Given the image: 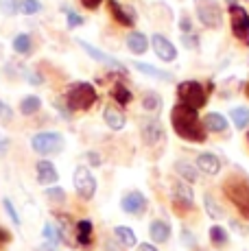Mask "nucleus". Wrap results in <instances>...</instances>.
I'll return each instance as SVG.
<instances>
[{
	"label": "nucleus",
	"mask_w": 249,
	"mask_h": 251,
	"mask_svg": "<svg viewBox=\"0 0 249 251\" xmlns=\"http://www.w3.org/2000/svg\"><path fill=\"white\" fill-rule=\"evenodd\" d=\"M149 234H151V240H155V243H166L171 238V225L166 221L157 219L149 225Z\"/></svg>",
	"instance_id": "aec40b11"
},
{
	"label": "nucleus",
	"mask_w": 249,
	"mask_h": 251,
	"mask_svg": "<svg viewBox=\"0 0 249 251\" xmlns=\"http://www.w3.org/2000/svg\"><path fill=\"white\" fill-rule=\"evenodd\" d=\"M42 234H44L46 243L52 245V247H55V245H59L61 240H64V231H61V227H59V225H55V223H46Z\"/></svg>",
	"instance_id": "393cba45"
},
{
	"label": "nucleus",
	"mask_w": 249,
	"mask_h": 251,
	"mask_svg": "<svg viewBox=\"0 0 249 251\" xmlns=\"http://www.w3.org/2000/svg\"><path fill=\"white\" fill-rule=\"evenodd\" d=\"M20 9L25 16H35V13L42 11V4H40V0H22Z\"/></svg>",
	"instance_id": "2f4dec72"
},
{
	"label": "nucleus",
	"mask_w": 249,
	"mask_h": 251,
	"mask_svg": "<svg viewBox=\"0 0 249 251\" xmlns=\"http://www.w3.org/2000/svg\"><path fill=\"white\" fill-rule=\"evenodd\" d=\"M229 118H232V123L236 129H245L249 125V109L247 107H232Z\"/></svg>",
	"instance_id": "bb28decb"
},
{
	"label": "nucleus",
	"mask_w": 249,
	"mask_h": 251,
	"mask_svg": "<svg viewBox=\"0 0 249 251\" xmlns=\"http://www.w3.org/2000/svg\"><path fill=\"white\" fill-rule=\"evenodd\" d=\"M2 207H4V212L9 214V219L16 223V227H20V223H22V221H20V214L16 212V207H13L11 199H7V197H4V199H2Z\"/></svg>",
	"instance_id": "f704fd0d"
},
{
	"label": "nucleus",
	"mask_w": 249,
	"mask_h": 251,
	"mask_svg": "<svg viewBox=\"0 0 249 251\" xmlns=\"http://www.w3.org/2000/svg\"><path fill=\"white\" fill-rule=\"evenodd\" d=\"M103 118H105V125H107L109 129H114V131H121L124 125H127V118H124V114L121 112V109L112 107V105L103 109Z\"/></svg>",
	"instance_id": "f3484780"
},
{
	"label": "nucleus",
	"mask_w": 249,
	"mask_h": 251,
	"mask_svg": "<svg viewBox=\"0 0 249 251\" xmlns=\"http://www.w3.org/2000/svg\"><path fill=\"white\" fill-rule=\"evenodd\" d=\"M64 11H66V22H68V26L70 28H75V26H81L85 20H83V16H79L76 11H73V9H66L64 7Z\"/></svg>",
	"instance_id": "c9c22d12"
},
{
	"label": "nucleus",
	"mask_w": 249,
	"mask_h": 251,
	"mask_svg": "<svg viewBox=\"0 0 249 251\" xmlns=\"http://www.w3.org/2000/svg\"><path fill=\"white\" fill-rule=\"evenodd\" d=\"M13 118V109L9 107L4 100H0V120H4V123H9V120Z\"/></svg>",
	"instance_id": "4c0bfd02"
},
{
	"label": "nucleus",
	"mask_w": 249,
	"mask_h": 251,
	"mask_svg": "<svg viewBox=\"0 0 249 251\" xmlns=\"http://www.w3.org/2000/svg\"><path fill=\"white\" fill-rule=\"evenodd\" d=\"M127 48L133 52V55H142V52L149 50V40H147L145 33L131 31V33L127 35Z\"/></svg>",
	"instance_id": "a211bd4d"
},
{
	"label": "nucleus",
	"mask_w": 249,
	"mask_h": 251,
	"mask_svg": "<svg viewBox=\"0 0 249 251\" xmlns=\"http://www.w3.org/2000/svg\"><path fill=\"white\" fill-rule=\"evenodd\" d=\"M131 66L147 76H155V79H162V81H173V75H171V72H164V70L155 68V66H151V64H145V61H133Z\"/></svg>",
	"instance_id": "412c9836"
},
{
	"label": "nucleus",
	"mask_w": 249,
	"mask_h": 251,
	"mask_svg": "<svg viewBox=\"0 0 249 251\" xmlns=\"http://www.w3.org/2000/svg\"><path fill=\"white\" fill-rule=\"evenodd\" d=\"M197 168L205 175H217L221 171V160L214 153H199L197 155Z\"/></svg>",
	"instance_id": "dca6fc26"
},
{
	"label": "nucleus",
	"mask_w": 249,
	"mask_h": 251,
	"mask_svg": "<svg viewBox=\"0 0 249 251\" xmlns=\"http://www.w3.org/2000/svg\"><path fill=\"white\" fill-rule=\"evenodd\" d=\"M142 140H145L149 147L162 142V140H164V129H162V125L157 123V120H147V123L142 125Z\"/></svg>",
	"instance_id": "2eb2a0df"
},
{
	"label": "nucleus",
	"mask_w": 249,
	"mask_h": 251,
	"mask_svg": "<svg viewBox=\"0 0 249 251\" xmlns=\"http://www.w3.org/2000/svg\"><path fill=\"white\" fill-rule=\"evenodd\" d=\"M114 236H116L118 243H121L123 247H127V249L129 247H136V243H138L133 229L127 227V225H116V227H114Z\"/></svg>",
	"instance_id": "5701e85b"
},
{
	"label": "nucleus",
	"mask_w": 249,
	"mask_h": 251,
	"mask_svg": "<svg viewBox=\"0 0 249 251\" xmlns=\"http://www.w3.org/2000/svg\"><path fill=\"white\" fill-rule=\"evenodd\" d=\"M76 44H79L81 48H83L85 52H88L90 57H92L94 61H99V64H105V66H109V68H116V70H123V64L116 59V57H112V55H107V52H103V50H99L97 46H92L90 42H85V40H76Z\"/></svg>",
	"instance_id": "9d476101"
},
{
	"label": "nucleus",
	"mask_w": 249,
	"mask_h": 251,
	"mask_svg": "<svg viewBox=\"0 0 249 251\" xmlns=\"http://www.w3.org/2000/svg\"><path fill=\"white\" fill-rule=\"evenodd\" d=\"M195 11L203 26L219 28L223 24V11L214 0H195Z\"/></svg>",
	"instance_id": "423d86ee"
},
{
	"label": "nucleus",
	"mask_w": 249,
	"mask_h": 251,
	"mask_svg": "<svg viewBox=\"0 0 249 251\" xmlns=\"http://www.w3.org/2000/svg\"><path fill=\"white\" fill-rule=\"evenodd\" d=\"M107 7L116 22H121L123 26H133V22H136V11H133V7L121 4L118 0H107Z\"/></svg>",
	"instance_id": "f8f14e48"
},
{
	"label": "nucleus",
	"mask_w": 249,
	"mask_h": 251,
	"mask_svg": "<svg viewBox=\"0 0 249 251\" xmlns=\"http://www.w3.org/2000/svg\"><path fill=\"white\" fill-rule=\"evenodd\" d=\"M46 197H49V199H55V201H64V199H66L64 190H61L59 186H55V188H49V190H46Z\"/></svg>",
	"instance_id": "58836bf2"
},
{
	"label": "nucleus",
	"mask_w": 249,
	"mask_h": 251,
	"mask_svg": "<svg viewBox=\"0 0 249 251\" xmlns=\"http://www.w3.org/2000/svg\"><path fill=\"white\" fill-rule=\"evenodd\" d=\"M179 28L184 31V35H186V33H193V22H190V18H188V16H181Z\"/></svg>",
	"instance_id": "ea45409f"
},
{
	"label": "nucleus",
	"mask_w": 249,
	"mask_h": 251,
	"mask_svg": "<svg viewBox=\"0 0 249 251\" xmlns=\"http://www.w3.org/2000/svg\"><path fill=\"white\" fill-rule=\"evenodd\" d=\"M73 181H75L76 195H79L81 199L88 201V199H92L94 197V192H97V179H94L92 171H90L88 166H76Z\"/></svg>",
	"instance_id": "0eeeda50"
},
{
	"label": "nucleus",
	"mask_w": 249,
	"mask_h": 251,
	"mask_svg": "<svg viewBox=\"0 0 249 251\" xmlns=\"http://www.w3.org/2000/svg\"><path fill=\"white\" fill-rule=\"evenodd\" d=\"M0 55H2V46H0Z\"/></svg>",
	"instance_id": "8fccbe9b"
},
{
	"label": "nucleus",
	"mask_w": 249,
	"mask_h": 251,
	"mask_svg": "<svg viewBox=\"0 0 249 251\" xmlns=\"http://www.w3.org/2000/svg\"><path fill=\"white\" fill-rule=\"evenodd\" d=\"M203 203H205V210H208V214L212 216V219H221V216H223V210L217 203H214L212 195H205L203 197Z\"/></svg>",
	"instance_id": "473e14b6"
},
{
	"label": "nucleus",
	"mask_w": 249,
	"mask_h": 251,
	"mask_svg": "<svg viewBox=\"0 0 249 251\" xmlns=\"http://www.w3.org/2000/svg\"><path fill=\"white\" fill-rule=\"evenodd\" d=\"M88 160H90V164H92V166H99V164H100V157H99L94 151L88 153Z\"/></svg>",
	"instance_id": "a18cd8bd"
},
{
	"label": "nucleus",
	"mask_w": 249,
	"mask_h": 251,
	"mask_svg": "<svg viewBox=\"0 0 249 251\" xmlns=\"http://www.w3.org/2000/svg\"><path fill=\"white\" fill-rule=\"evenodd\" d=\"M203 127L205 131H212V133H223L227 131V118L219 112H210L203 118Z\"/></svg>",
	"instance_id": "6ab92c4d"
},
{
	"label": "nucleus",
	"mask_w": 249,
	"mask_h": 251,
	"mask_svg": "<svg viewBox=\"0 0 249 251\" xmlns=\"http://www.w3.org/2000/svg\"><path fill=\"white\" fill-rule=\"evenodd\" d=\"M31 48H33V42L26 33H18V35L13 37V50H16L18 55H28Z\"/></svg>",
	"instance_id": "cd10ccee"
},
{
	"label": "nucleus",
	"mask_w": 249,
	"mask_h": 251,
	"mask_svg": "<svg viewBox=\"0 0 249 251\" xmlns=\"http://www.w3.org/2000/svg\"><path fill=\"white\" fill-rule=\"evenodd\" d=\"M66 147V140L57 131H40L31 138V149L40 155H57Z\"/></svg>",
	"instance_id": "39448f33"
},
{
	"label": "nucleus",
	"mask_w": 249,
	"mask_h": 251,
	"mask_svg": "<svg viewBox=\"0 0 249 251\" xmlns=\"http://www.w3.org/2000/svg\"><path fill=\"white\" fill-rule=\"evenodd\" d=\"M181 44L190 48V50H195V48H199V37L195 33H186V35H181Z\"/></svg>",
	"instance_id": "e433bc0d"
},
{
	"label": "nucleus",
	"mask_w": 249,
	"mask_h": 251,
	"mask_svg": "<svg viewBox=\"0 0 249 251\" xmlns=\"http://www.w3.org/2000/svg\"><path fill=\"white\" fill-rule=\"evenodd\" d=\"M173 203L179 207V210H190L195 205V195L193 188L184 181H175L173 183Z\"/></svg>",
	"instance_id": "9b49d317"
},
{
	"label": "nucleus",
	"mask_w": 249,
	"mask_h": 251,
	"mask_svg": "<svg viewBox=\"0 0 249 251\" xmlns=\"http://www.w3.org/2000/svg\"><path fill=\"white\" fill-rule=\"evenodd\" d=\"M175 171H177V175H181L186 181H197V177H199V173H197V168L193 166V164H188V162H175Z\"/></svg>",
	"instance_id": "a878e982"
},
{
	"label": "nucleus",
	"mask_w": 249,
	"mask_h": 251,
	"mask_svg": "<svg viewBox=\"0 0 249 251\" xmlns=\"http://www.w3.org/2000/svg\"><path fill=\"white\" fill-rule=\"evenodd\" d=\"M9 240H11V234H9L7 229H2V227H0V245H7Z\"/></svg>",
	"instance_id": "c03bdc74"
},
{
	"label": "nucleus",
	"mask_w": 249,
	"mask_h": 251,
	"mask_svg": "<svg viewBox=\"0 0 249 251\" xmlns=\"http://www.w3.org/2000/svg\"><path fill=\"white\" fill-rule=\"evenodd\" d=\"M177 99H179L181 105H186L190 109H201L208 103V94H205L203 85L199 81H181L177 85Z\"/></svg>",
	"instance_id": "20e7f679"
},
{
	"label": "nucleus",
	"mask_w": 249,
	"mask_h": 251,
	"mask_svg": "<svg viewBox=\"0 0 249 251\" xmlns=\"http://www.w3.org/2000/svg\"><path fill=\"white\" fill-rule=\"evenodd\" d=\"M26 81H28L31 85H42V76L37 75V72H28V75H26Z\"/></svg>",
	"instance_id": "79ce46f5"
},
{
	"label": "nucleus",
	"mask_w": 249,
	"mask_h": 251,
	"mask_svg": "<svg viewBox=\"0 0 249 251\" xmlns=\"http://www.w3.org/2000/svg\"><path fill=\"white\" fill-rule=\"evenodd\" d=\"M100 2H103V0H81V4H83L85 9H97Z\"/></svg>",
	"instance_id": "37998d69"
},
{
	"label": "nucleus",
	"mask_w": 249,
	"mask_h": 251,
	"mask_svg": "<svg viewBox=\"0 0 249 251\" xmlns=\"http://www.w3.org/2000/svg\"><path fill=\"white\" fill-rule=\"evenodd\" d=\"M35 173H37V181L42 183V186H50V183H55L59 179V173H57L55 164L49 162V160H40L35 164Z\"/></svg>",
	"instance_id": "4468645a"
},
{
	"label": "nucleus",
	"mask_w": 249,
	"mask_h": 251,
	"mask_svg": "<svg viewBox=\"0 0 249 251\" xmlns=\"http://www.w3.org/2000/svg\"><path fill=\"white\" fill-rule=\"evenodd\" d=\"M138 251H157L155 245H149V243H142L140 247H138Z\"/></svg>",
	"instance_id": "49530a36"
},
{
	"label": "nucleus",
	"mask_w": 249,
	"mask_h": 251,
	"mask_svg": "<svg viewBox=\"0 0 249 251\" xmlns=\"http://www.w3.org/2000/svg\"><path fill=\"white\" fill-rule=\"evenodd\" d=\"M210 240H212V245L223 247V245H227L229 236H227V231H225L221 225H212V227H210Z\"/></svg>",
	"instance_id": "7c9ffc66"
},
{
	"label": "nucleus",
	"mask_w": 249,
	"mask_h": 251,
	"mask_svg": "<svg viewBox=\"0 0 249 251\" xmlns=\"http://www.w3.org/2000/svg\"><path fill=\"white\" fill-rule=\"evenodd\" d=\"M229 18H232V33L236 40H241L245 46H249V13L247 9L232 4L229 7Z\"/></svg>",
	"instance_id": "6e6552de"
},
{
	"label": "nucleus",
	"mask_w": 249,
	"mask_h": 251,
	"mask_svg": "<svg viewBox=\"0 0 249 251\" xmlns=\"http://www.w3.org/2000/svg\"><path fill=\"white\" fill-rule=\"evenodd\" d=\"M112 96H114V100H116L118 105H127V103H131V92H129L127 88H124L123 83H116L114 85V90H112Z\"/></svg>",
	"instance_id": "c756f323"
},
{
	"label": "nucleus",
	"mask_w": 249,
	"mask_h": 251,
	"mask_svg": "<svg viewBox=\"0 0 249 251\" xmlns=\"http://www.w3.org/2000/svg\"><path fill=\"white\" fill-rule=\"evenodd\" d=\"M18 0H0V13H4V16H16L18 13Z\"/></svg>",
	"instance_id": "72a5a7b5"
},
{
	"label": "nucleus",
	"mask_w": 249,
	"mask_h": 251,
	"mask_svg": "<svg viewBox=\"0 0 249 251\" xmlns=\"http://www.w3.org/2000/svg\"><path fill=\"white\" fill-rule=\"evenodd\" d=\"M171 123H173L175 133L186 142H205V127L199 120L197 109H190L186 105H175L171 112Z\"/></svg>",
	"instance_id": "f257e3e1"
},
{
	"label": "nucleus",
	"mask_w": 249,
	"mask_h": 251,
	"mask_svg": "<svg viewBox=\"0 0 249 251\" xmlns=\"http://www.w3.org/2000/svg\"><path fill=\"white\" fill-rule=\"evenodd\" d=\"M147 197L142 195V192H138V190H131V192H127V195L121 199V207H123V212H127V214H131V216H142L147 212Z\"/></svg>",
	"instance_id": "1a4fd4ad"
},
{
	"label": "nucleus",
	"mask_w": 249,
	"mask_h": 251,
	"mask_svg": "<svg viewBox=\"0 0 249 251\" xmlns=\"http://www.w3.org/2000/svg\"><path fill=\"white\" fill-rule=\"evenodd\" d=\"M225 2H229V7H232V4H236V0H225Z\"/></svg>",
	"instance_id": "09e8293b"
},
{
	"label": "nucleus",
	"mask_w": 249,
	"mask_h": 251,
	"mask_svg": "<svg viewBox=\"0 0 249 251\" xmlns=\"http://www.w3.org/2000/svg\"><path fill=\"white\" fill-rule=\"evenodd\" d=\"M99 94L97 90H94L92 83H88V81H76L68 88L66 92V105H68V109H73V112H83V109H90L94 103H97Z\"/></svg>",
	"instance_id": "f03ea898"
},
{
	"label": "nucleus",
	"mask_w": 249,
	"mask_h": 251,
	"mask_svg": "<svg viewBox=\"0 0 249 251\" xmlns=\"http://www.w3.org/2000/svg\"><path fill=\"white\" fill-rule=\"evenodd\" d=\"M92 221H79L76 223V243H79V247H90L92 245Z\"/></svg>",
	"instance_id": "4be33fe9"
},
{
	"label": "nucleus",
	"mask_w": 249,
	"mask_h": 251,
	"mask_svg": "<svg viewBox=\"0 0 249 251\" xmlns=\"http://www.w3.org/2000/svg\"><path fill=\"white\" fill-rule=\"evenodd\" d=\"M181 238H184V243H186V247H195V236L190 234L188 229H184L181 231Z\"/></svg>",
	"instance_id": "a19ab883"
},
{
	"label": "nucleus",
	"mask_w": 249,
	"mask_h": 251,
	"mask_svg": "<svg viewBox=\"0 0 249 251\" xmlns=\"http://www.w3.org/2000/svg\"><path fill=\"white\" fill-rule=\"evenodd\" d=\"M151 44H153V50H155V55L160 57L162 61H173L177 57V48L171 40H166L164 35H160V33H155V35L151 37Z\"/></svg>",
	"instance_id": "ddd939ff"
},
{
	"label": "nucleus",
	"mask_w": 249,
	"mask_h": 251,
	"mask_svg": "<svg viewBox=\"0 0 249 251\" xmlns=\"http://www.w3.org/2000/svg\"><path fill=\"white\" fill-rule=\"evenodd\" d=\"M7 147H9L7 138H4V136H2V133H0V153H4V151H7Z\"/></svg>",
	"instance_id": "de8ad7c7"
},
{
	"label": "nucleus",
	"mask_w": 249,
	"mask_h": 251,
	"mask_svg": "<svg viewBox=\"0 0 249 251\" xmlns=\"http://www.w3.org/2000/svg\"><path fill=\"white\" fill-rule=\"evenodd\" d=\"M142 107H145L147 112H160L162 96L157 94V92H145V96H142Z\"/></svg>",
	"instance_id": "c85d7f7f"
},
{
	"label": "nucleus",
	"mask_w": 249,
	"mask_h": 251,
	"mask_svg": "<svg viewBox=\"0 0 249 251\" xmlns=\"http://www.w3.org/2000/svg\"><path fill=\"white\" fill-rule=\"evenodd\" d=\"M40 109H42V99H40V96L28 94V96H25V99L20 100V114L33 116V114L40 112Z\"/></svg>",
	"instance_id": "b1692460"
},
{
	"label": "nucleus",
	"mask_w": 249,
	"mask_h": 251,
	"mask_svg": "<svg viewBox=\"0 0 249 251\" xmlns=\"http://www.w3.org/2000/svg\"><path fill=\"white\" fill-rule=\"evenodd\" d=\"M223 190L227 195V199L238 207V212L245 219H249V181L243 179V177H232V179L225 181Z\"/></svg>",
	"instance_id": "7ed1b4c3"
}]
</instances>
